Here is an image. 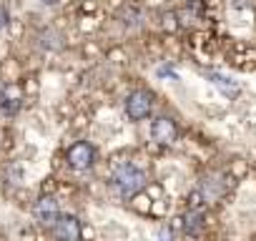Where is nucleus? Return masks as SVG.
<instances>
[{"mask_svg":"<svg viewBox=\"0 0 256 241\" xmlns=\"http://www.w3.org/2000/svg\"><path fill=\"white\" fill-rule=\"evenodd\" d=\"M113 186H116V191L120 194V198H134L136 194L144 191V186H146V174H144L138 166H134V164H123V166H118L116 174H113Z\"/></svg>","mask_w":256,"mask_h":241,"instance_id":"f257e3e1","label":"nucleus"},{"mask_svg":"<svg viewBox=\"0 0 256 241\" xmlns=\"http://www.w3.org/2000/svg\"><path fill=\"white\" fill-rule=\"evenodd\" d=\"M123 108H126V116L131 118V120H144L154 110V93H148V90H134V93H128Z\"/></svg>","mask_w":256,"mask_h":241,"instance_id":"f03ea898","label":"nucleus"},{"mask_svg":"<svg viewBox=\"0 0 256 241\" xmlns=\"http://www.w3.org/2000/svg\"><path fill=\"white\" fill-rule=\"evenodd\" d=\"M66 161H68V166L76 168V171H88V168L96 164V148H93L88 141H78V144H73V146L68 148Z\"/></svg>","mask_w":256,"mask_h":241,"instance_id":"7ed1b4c3","label":"nucleus"},{"mask_svg":"<svg viewBox=\"0 0 256 241\" xmlns=\"http://www.w3.org/2000/svg\"><path fill=\"white\" fill-rule=\"evenodd\" d=\"M80 221L70 214H58V218L53 221V236L58 241H80Z\"/></svg>","mask_w":256,"mask_h":241,"instance_id":"20e7f679","label":"nucleus"},{"mask_svg":"<svg viewBox=\"0 0 256 241\" xmlns=\"http://www.w3.org/2000/svg\"><path fill=\"white\" fill-rule=\"evenodd\" d=\"M151 138L161 146H171L176 138H178V126L176 120L168 118V116H158L154 124H151Z\"/></svg>","mask_w":256,"mask_h":241,"instance_id":"39448f33","label":"nucleus"},{"mask_svg":"<svg viewBox=\"0 0 256 241\" xmlns=\"http://www.w3.org/2000/svg\"><path fill=\"white\" fill-rule=\"evenodd\" d=\"M20 103H23V90L18 86L8 83V86L0 88V113L13 116V113H18Z\"/></svg>","mask_w":256,"mask_h":241,"instance_id":"423d86ee","label":"nucleus"},{"mask_svg":"<svg viewBox=\"0 0 256 241\" xmlns=\"http://www.w3.org/2000/svg\"><path fill=\"white\" fill-rule=\"evenodd\" d=\"M33 214H36V218H38L43 226H53V221H56L58 214H60V211H58V201L50 198V196H43V198L36 201Z\"/></svg>","mask_w":256,"mask_h":241,"instance_id":"0eeeda50","label":"nucleus"},{"mask_svg":"<svg viewBox=\"0 0 256 241\" xmlns=\"http://www.w3.org/2000/svg\"><path fill=\"white\" fill-rule=\"evenodd\" d=\"M208 80L221 90V96H226V98H236L238 93H241V88H238V83L234 80V78H228V76H221V73H208Z\"/></svg>","mask_w":256,"mask_h":241,"instance_id":"6e6552de","label":"nucleus"},{"mask_svg":"<svg viewBox=\"0 0 256 241\" xmlns=\"http://www.w3.org/2000/svg\"><path fill=\"white\" fill-rule=\"evenodd\" d=\"M206 216H204V211L201 208H191L188 214H186V234H191V236H196V234H201V228H204V221Z\"/></svg>","mask_w":256,"mask_h":241,"instance_id":"1a4fd4ad","label":"nucleus"},{"mask_svg":"<svg viewBox=\"0 0 256 241\" xmlns=\"http://www.w3.org/2000/svg\"><path fill=\"white\" fill-rule=\"evenodd\" d=\"M8 20H10V18H8V10H6V8H0V30L8 26Z\"/></svg>","mask_w":256,"mask_h":241,"instance_id":"9d476101","label":"nucleus"},{"mask_svg":"<svg viewBox=\"0 0 256 241\" xmlns=\"http://www.w3.org/2000/svg\"><path fill=\"white\" fill-rule=\"evenodd\" d=\"M158 76H168V78H174V80H178V76L171 70V68H158Z\"/></svg>","mask_w":256,"mask_h":241,"instance_id":"9b49d317","label":"nucleus"},{"mask_svg":"<svg viewBox=\"0 0 256 241\" xmlns=\"http://www.w3.org/2000/svg\"><path fill=\"white\" fill-rule=\"evenodd\" d=\"M158 241H171V231L168 228H161L158 231Z\"/></svg>","mask_w":256,"mask_h":241,"instance_id":"f8f14e48","label":"nucleus"},{"mask_svg":"<svg viewBox=\"0 0 256 241\" xmlns=\"http://www.w3.org/2000/svg\"><path fill=\"white\" fill-rule=\"evenodd\" d=\"M43 6H56V3H60V0H40Z\"/></svg>","mask_w":256,"mask_h":241,"instance_id":"ddd939ff","label":"nucleus"}]
</instances>
